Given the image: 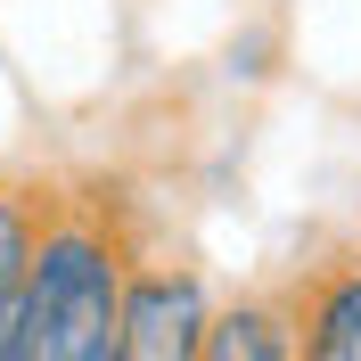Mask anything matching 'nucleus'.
I'll return each mask as SVG.
<instances>
[{
  "instance_id": "f257e3e1",
  "label": "nucleus",
  "mask_w": 361,
  "mask_h": 361,
  "mask_svg": "<svg viewBox=\"0 0 361 361\" xmlns=\"http://www.w3.org/2000/svg\"><path fill=\"white\" fill-rule=\"evenodd\" d=\"M132 263H140V238L115 189H99V180L49 189L33 279H25V304H17L0 361H107Z\"/></svg>"
},
{
  "instance_id": "7ed1b4c3",
  "label": "nucleus",
  "mask_w": 361,
  "mask_h": 361,
  "mask_svg": "<svg viewBox=\"0 0 361 361\" xmlns=\"http://www.w3.org/2000/svg\"><path fill=\"white\" fill-rule=\"evenodd\" d=\"M295 361H361V255L312 263L288 288Z\"/></svg>"
},
{
  "instance_id": "20e7f679",
  "label": "nucleus",
  "mask_w": 361,
  "mask_h": 361,
  "mask_svg": "<svg viewBox=\"0 0 361 361\" xmlns=\"http://www.w3.org/2000/svg\"><path fill=\"white\" fill-rule=\"evenodd\" d=\"M49 189H58V180H0V345H8V329H17L25 279H33V247H42V222H49Z\"/></svg>"
},
{
  "instance_id": "f03ea898",
  "label": "nucleus",
  "mask_w": 361,
  "mask_h": 361,
  "mask_svg": "<svg viewBox=\"0 0 361 361\" xmlns=\"http://www.w3.org/2000/svg\"><path fill=\"white\" fill-rule=\"evenodd\" d=\"M214 329V288L197 263L140 247L123 279V312H115V361H197Z\"/></svg>"
},
{
  "instance_id": "39448f33",
  "label": "nucleus",
  "mask_w": 361,
  "mask_h": 361,
  "mask_svg": "<svg viewBox=\"0 0 361 361\" xmlns=\"http://www.w3.org/2000/svg\"><path fill=\"white\" fill-rule=\"evenodd\" d=\"M197 361H295L288 295H238V304H214V329H205V353Z\"/></svg>"
},
{
  "instance_id": "423d86ee",
  "label": "nucleus",
  "mask_w": 361,
  "mask_h": 361,
  "mask_svg": "<svg viewBox=\"0 0 361 361\" xmlns=\"http://www.w3.org/2000/svg\"><path fill=\"white\" fill-rule=\"evenodd\" d=\"M107 361H115V353H107Z\"/></svg>"
}]
</instances>
